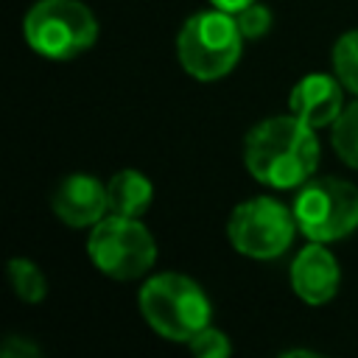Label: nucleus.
<instances>
[{
	"label": "nucleus",
	"mask_w": 358,
	"mask_h": 358,
	"mask_svg": "<svg viewBox=\"0 0 358 358\" xmlns=\"http://www.w3.org/2000/svg\"><path fill=\"white\" fill-rule=\"evenodd\" d=\"M316 129L302 123L294 112L260 120L243 143L246 171L268 187H299L319 165Z\"/></svg>",
	"instance_id": "obj_1"
},
{
	"label": "nucleus",
	"mask_w": 358,
	"mask_h": 358,
	"mask_svg": "<svg viewBox=\"0 0 358 358\" xmlns=\"http://www.w3.org/2000/svg\"><path fill=\"white\" fill-rule=\"evenodd\" d=\"M140 310L148 327L168 341H190L210 324V299L204 288L176 271L157 274L140 288Z\"/></svg>",
	"instance_id": "obj_2"
},
{
	"label": "nucleus",
	"mask_w": 358,
	"mask_h": 358,
	"mask_svg": "<svg viewBox=\"0 0 358 358\" xmlns=\"http://www.w3.org/2000/svg\"><path fill=\"white\" fill-rule=\"evenodd\" d=\"M241 48L243 34L235 17L221 8L193 14L176 36L179 62L199 81H215L227 76L238 64Z\"/></svg>",
	"instance_id": "obj_3"
},
{
	"label": "nucleus",
	"mask_w": 358,
	"mask_h": 358,
	"mask_svg": "<svg viewBox=\"0 0 358 358\" xmlns=\"http://www.w3.org/2000/svg\"><path fill=\"white\" fill-rule=\"evenodd\" d=\"M28 45L48 59H73L98 39L95 14L81 0H39L22 22Z\"/></svg>",
	"instance_id": "obj_4"
},
{
	"label": "nucleus",
	"mask_w": 358,
	"mask_h": 358,
	"mask_svg": "<svg viewBox=\"0 0 358 358\" xmlns=\"http://www.w3.org/2000/svg\"><path fill=\"white\" fill-rule=\"evenodd\" d=\"M90 260L112 280H137L157 260V243L151 232L129 215H103L87 241Z\"/></svg>",
	"instance_id": "obj_5"
},
{
	"label": "nucleus",
	"mask_w": 358,
	"mask_h": 358,
	"mask_svg": "<svg viewBox=\"0 0 358 358\" xmlns=\"http://www.w3.org/2000/svg\"><path fill=\"white\" fill-rule=\"evenodd\" d=\"M294 218L308 241L347 238L358 229V187L333 176L310 179L294 199Z\"/></svg>",
	"instance_id": "obj_6"
},
{
	"label": "nucleus",
	"mask_w": 358,
	"mask_h": 358,
	"mask_svg": "<svg viewBox=\"0 0 358 358\" xmlns=\"http://www.w3.org/2000/svg\"><path fill=\"white\" fill-rule=\"evenodd\" d=\"M296 232L294 210H288L282 201L271 196H257L249 201H241L227 224V235L232 246L255 260H271L282 255Z\"/></svg>",
	"instance_id": "obj_7"
},
{
	"label": "nucleus",
	"mask_w": 358,
	"mask_h": 358,
	"mask_svg": "<svg viewBox=\"0 0 358 358\" xmlns=\"http://www.w3.org/2000/svg\"><path fill=\"white\" fill-rule=\"evenodd\" d=\"M50 204H53V213L59 215V221L73 227V229L95 227L109 213L106 185H101L90 173H70V176H64L56 185Z\"/></svg>",
	"instance_id": "obj_8"
},
{
	"label": "nucleus",
	"mask_w": 358,
	"mask_h": 358,
	"mask_svg": "<svg viewBox=\"0 0 358 358\" xmlns=\"http://www.w3.org/2000/svg\"><path fill=\"white\" fill-rule=\"evenodd\" d=\"M338 280H341L338 260L319 241L302 246L291 263V285L296 296L305 299L308 305H324L327 299H333L338 291Z\"/></svg>",
	"instance_id": "obj_9"
},
{
	"label": "nucleus",
	"mask_w": 358,
	"mask_h": 358,
	"mask_svg": "<svg viewBox=\"0 0 358 358\" xmlns=\"http://www.w3.org/2000/svg\"><path fill=\"white\" fill-rule=\"evenodd\" d=\"M341 87L344 84L336 76H327V73L305 76L291 90L288 106L302 123H308L313 129L330 126L341 115Z\"/></svg>",
	"instance_id": "obj_10"
},
{
	"label": "nucleus",
	"mask_w": 358,
	"mask_h": 358,
	"mask_svg": "<svg viewBox=\"0 0 358 358\" xmlns=\"http://www.w3.org/2000/svg\"><path fill=\"white\" fill-rule=\"evenodd\" d=\"M151 199H154V187L140 171L126 168L106 182V201H109V213L115 215L140 218L151 207Z\"/></svg>",
	"instance_id": "obj_11"
},
{
	"label": "nucleus",
	"mask_w": 358,
	"mask_h": 358,
	"mask_svg": "<svg viewBox=\"0 0 358 358\" xmlns=\"http://www.w3.org/2000/svg\"><path fill=\"white\" fill-rule=\"evenodd\" d=\"M8 280L14 294L22 302H42L48 294V280L39 271L36 263H31L28 257H11L8 260Z\"/></svg>",
	"instance_id": "obj_12"
},
{
	"label": "nucleus",
	"mask_w": 358,
	"mask_h": 358,
	"mask_svg": "<svg viewBox=\"0 0 358 358\" xmlns=\"http://www.w3.org/2000/svg\"><path fill=\"white\" fill-rule=\"evenodd\" d=\"M330 143L350 168H358V101L341 109V115L333 123Z\"/></svg>",
	"instance_id": "obj_13"
},
{
	"label": "nucleus",
	"mask_w": 358,
	"mask_h": 358,
	"mask_svg": "<svg viewBox=\"0 0 358 358\" xmlns=\"http://www.w3.org/2000/svg\"><path fill=\"white\" fill-rule=\"evenodd\" d=\"M333 70L344 90L358 95V31H347L333 45Z\"/></svg>",
	"instance_id": "obj_14"
},
{
	"label": "nucleus",
	"mask_w": 358,
	"mask_h": 358,
	"mask_svg": "<svg viewBox=\"0 0 358 358\" xmlns=\"http://www.w3.org/2000/svg\"><path fill=\"white\" fill-rule=\"evenodd\" d=\"M187 344H190V352L196 358H227L232 352V344H229L227 333H221L210 324L204 330H199Z\"/></svg>",
	"instance_id": "obj_15"
},
{
	"label": "nucleus",
	"mask_w": 358,
	"mask_h": 358,
	"mask_svg": "<svg viewBox=\"0 0 358 358\" xmlns=\"http://www.w3.org/2000/svg\"><path fill=\"white\" fill-rule=\"evenodd\" d=\"M243 39H260L268 28H271V11L260 3H249L246 8H241L238 14H232Z\"/></svg>",
	"instance_id": "obj_16"
},
{
	"label": "nucleus",
	"mask_w": 358,
	"mask_h": 358,
	"mask_svg": "<svg viewBox=\"0 0 358 358\" xmlns=\"http://www.w3.org/2000/svg\"><path fill=\"white\" fill-rule=\"evenodd\" d=\"M3 355H8V358H17V355H36V347L34 344H28V341H20L17 336H8L6 338V344H3Z\"/></svg>",
	"instance_id": "obj_17"
},
{
	"label": "nucleus",
	"mask_w": 358,
	"mask_h": 358,
	"mask_svg": "<svg viewBox=\"0 0 358 358\" xmlns=\"http://www.w3.org/2000/svg\"><path fill=\"white\" fill-rule=\"evenodd\" d=\"M215 8H221V11H227V14H238L241 8H246L249 3H255V0H210Z\"/></svg>",
	"instance_id": "obj_18"
}]
</instances>
